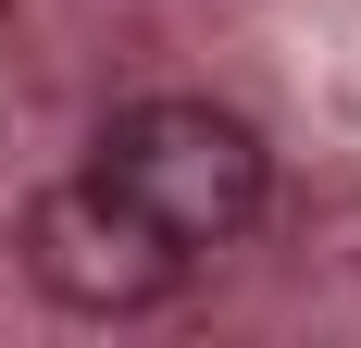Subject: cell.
I'll list each match as a JSON object with an SVG mask.
<instances>
[{
    "mask_svg": "<svg viewBox=\"0 0 361 348\" xmlns=\"http://www.w3.org/2000/svg\"><path fill=\"white\" fill-rule=\"evenodd\" d=\"M87 174L137 211L149 237H175V249H224L262 211V137L237 125V112H212V100H137V112H112Z\"/></svg>",
    "mask_w": 361,
    "mask_h": 348,
    "instance_id": "cell-1",
    "label": "cell"
},
{
    "mask_svg": "<svg viewBox=\"0 0 361 348\" xmlns=\"http://www.w3.org/2000/svg\"><path fill=\"white\" fill-rule=\"evenodd\" d=\"M25 274L50 286L63 311H149V299H175L187 249L149 237V224L112 199L100 174H75V187H50V199H37V224H25Z\"/></svg>",
    "mask_w": 361,
    "mask_h": 348,
    "instance_id": "cell-2",
    "label": "cell"
}]
</instances>
